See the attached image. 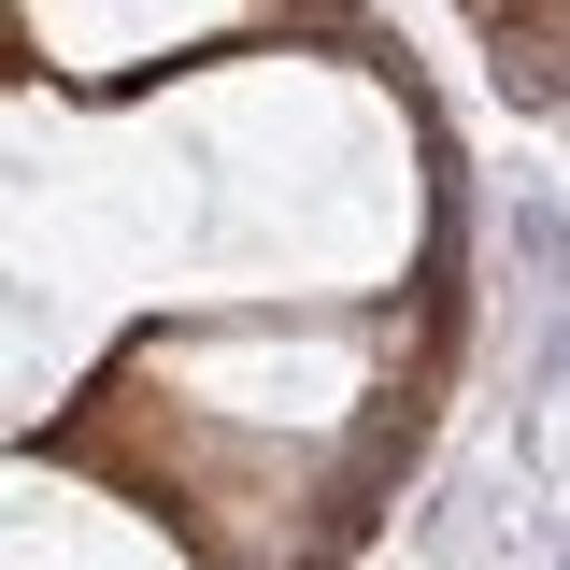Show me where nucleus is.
I'll list each match as a JSON object with an SVG mask.
<instances>
[{"instance_id": "3", "label": "nucleus", "mask_w": 570, "mask_h": 570, "mask_svg": "<svg viewBox=\"0 0 570 570\" xmlns=\"http://www.w3.org/2000/svg\"><path fill=\"white\" fill-rule=\"evenodd\" d=\"M14 570H214V557H200L142 485H115L100 456H71V442H58V499H43V471H29Z\"/></svg>"}, {"instance_id": "2", "label": "nucleus", "mask_w": 570, "mask_h": 570, "mask_svg": "<svg viewBox=\"0 0 570 570\" xmlns=\"http://www.w3.org/2000/svg\"><path fill=\"white\" fill-rule=\"evenodd\" d=\"M14 14H29V71H58V86H142V71L257 29L272 0H14Z\"/></svg>"}, {"instance_id": "1", "label": "nucleus", "mask_w": 570, "mask_h": 570, "mask_svg": "<svg viewBox=\"0 0 570 570\" xmlns=\"http://www.w3.org/2000/svg\"><path fill=\"white\" fill-rule=\"evenodd\" d=\"M385 414H400L385 299H228L142 328L58 414V442L142 485L214 570H314L371 499Z\"/></svg>"}]
</instances>
